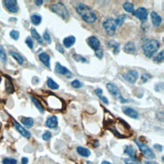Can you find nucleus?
Returning <instances> with one entry per match:
<instances>
[{
	"instance_id": "1",
	"label": "nucleus",
	"mask_w": 164,
	"mask_h": 164,
	"mask_svg": "<svg viewBox=\"0 0 164 164\" xmlns=\"http://www.w3.org/2000/svg\"><path fill=\"white\" fill-rule=\"evenodd\" d=\"M76 11L81 17L87 23H92L96 21L97 16L94 10L89 6L83 3H78L76 7Z\"/></svg>"
},
{
	"instance_id": "2",
	"label": "nucleus",
	"mask_w": 164,
	"mask_h": 164,
	"mask_svg": "<svg viewBox=\"0 0 164 164\" xmlns=\"http://www.w3.org/2000/svg\"><path fill=\"white\" fill-rule=\"evenodd\" d=\"M160 47L159 42L155 39H151L146 41L142 45V50L145 56L151 58L154 54L159 50Z\"/></svg>"
},
{
	"instance_id": "3",
	"label": "nucleus",
	"mask_w": 164,
	"mask_h": 164,
	"mask_svg": "<svg viewBox=\"0 0 164 164\" xmlns=\"http://www.w3.org/2000/svg\"><path fill=\"white\" fill-rule=\"evenodd\" d=\"M46 103L48 108L51 110H62L64 108L62 100L54 94H50L47 96Z\"/></svg>"
},
{
	"instance_id": "4",
	"label": "nucleus",
	"mask_w": 164,
	"mask_h": 164,
	"mask_svg": "<svg viewBox=\"0 0 164 164\" xmlns=\"http://www.w3.org/2000/svg\"><path fill=\"white\" fill-rule=\"evenodd\" d=\"M51 10L53 12L57 14L64 20H68L69 18L70 15L68 9L65 7V5L61 2L53 4L51 6Z\"/></svg>"
},
{
	"instance_id": "5",
	"label": "nucleus",
	"mask_w": 164,
	"mask_h": 164,
	"mask_svg": "<svg viewBox=\"0 0 164 164\" xmlns=\"http://www.w3.org/2000/svg\"><path fill=\"white\" fill-rule=\"evenodd\" d=\"M135 144L138 145V147L139 148L140 150L142 152V155L146 158L148 159H153L155 158V155L154 154L153 151H152L150 148L145 144V143L141 142L139 140L135 139Z\"/></svg>"
},
{
	"instance_id": "6",
	"label": "nucleus",
	"mask_w": 164,
	"mask_h": 164,
	"mask_svg": "<svg viewBox=\"0 0 164 164\" xmlns=\"http://www.w3.org/2000/svg\"><path fill=\"white\" fill-rule=\"evenodd\" d=\"M106 89L112 96H113L115 98H116L117 99H119L122 103H125L128 101V100L125 99L123 98V96L121 95L120 91L119 90L118 87H117V86H115L114 84L110 83H108L106 85Z\"/></svg>"
},
{
	"instance_id": "7",
	"label": "nucleus",
	"mask_w": 164,
	"mask_h": 164,
	"mask_svg": "<svg viewBox=\"0 0 164 164\" xmlns=\"http://www.w3.org/2000/svg\"><path fill=\"white\" fill-rule=\"evenodd\" d=\"M103 26L108 35L112 37L115 34V30H116V25L115 23V20L112 18H109L105 21L103 23Z\"/></svg>"
},
{
	"instance_id": "8",
	"label": "nucleus",
	"mask_w": 164,
	"mask_h": 164,
	"mask_svg": "<svg viewBox=\"0 0 164 164\" xmlns=\"http://www.w3.org/2000/svg\"><path fill=\"white\" fill-rule=\"evenodd\" d=\"M123 77L128 82L134 83L138 78V72L135 70H130L123 74Z\"/></svg>"
},
{
	"instance_id": "9",
	"label": "nucleus",
	"mask_w": 164,
	"mask_h": 164,
	"mask_svg": "<svg viewBox=\"0 0 164 164\" xmlns=\"http://www.w3.org/2000/svg\"><path fill=\"white\" fill-rule=\"evenodd\" d=\"M132 14L140 20L145 21L148 19V12L145 8L140 7L135 10H133Z\"/></svg>"
},
{
	"instance_id": "10",
	"label": "nucleus",
	"mask_w": 164,
	"mask_h": 164,
	"mask_svg": "<svg viewBox=\"0 0 164 164\" xmlns=\"http://www.w3.org/2000/svg\"><path fill=\"white\" fill-rule=\"evenodd\" d=\"M3 3L5 7L11 13H17L19 10L17 3L15 0H4Z\"/></svg>"
},
{
	"instance_id": "11",
	"label": "nucleus",
	"mask_w": 164,
	"mask_h": 164,
	"mask_svg": "<svg viewBox=\"0 0 164 164\" xmlns=\"http://www.w3.org/2000/svg\"><path fill=\"white\" fill-rule=\"evenodd\" d=\"M54 70H55V72H57V73L62 75H65L68 78H71L72 76V75L71 74L70 71L68 69H67L65 67L62 65L59 62L56 64Z\"/></svg>"
},
{
	"instance_id": "12",
	"label": "nucleus",
	"mask_w": 164,
	"mask_h": 164,
	"mask_svg": "<svg viewBox=\"0 0 164 164\" xmlns=\"http://www.w3.org/2000/svg\"><path fill=\"white\" fill-rule=\"evenodd\" d=\"M87 44L94 51L98 50L100 46V42L95 36H91L87 39Z\"/></svg>"
},
{
	"instance_id": "13",
	"label": "nucleus",
	"mask_w": 164,
	"mask_h": 164,
	"mask_svg": "<svg viewBox=\"0 0 164 164\" xmlns=\"http://www.w3.org/2000/svg\"><path fill=\"white\" fill-rule=\"evenodd\" d=\"M14 126L15 127V128L16 129V130L19 132L20 134L23 136L24 137H25L26 138H30L31 137V134H30V133L26 130L25 128H24V127L19 124L16 121H14Z\"/></svg>"
},
{
	"instance_id": "14",
	"label": "nucleus",
	"mask_w": 164,
	"mask_h": 164,
	"mask_svg": "<svg viewBox=\"0 0 164 164\" xmlns=\"http://www.w3.org/2000/svg\"><path fill=\"white\" fill-rule=\"evenodd\" d=\"M122 110L123 112V113L127 115V116L133 118V119H138V112L135 110L134 109H133L130 107H127V106H124L122 108Z\"/></svg>"
},
{
	"instance_id": "15",
	"label": "nucleus",
	"mask_w": 164,
	"mask_h": 164,
	"mask_svg": "<svg viewBox=\"0 0 164 164\" xmlns=\"http://www.w3.org/2000/svg\"><path fill=\"white\" fill-rule=\"evenodd\" d=\"M40 61L47 68H50V57L49 54L46 53H42L39 56Z\"/></svg>"
},
{
	"instance_id": "16",
	"label": "nucleus",
	"mask_w": 164,
	"mask_h": 164,
	"mask_svg": "<svg viewBox=\"0 0 164 164\" xmlns=\"http://www.w3.org/2000/svg\"><path fill=\"white\" fill-rule=\"evenodd\" d=\"M151 19L152 23H153V25L156 27L159 26L162 21L161 16L158 14L155 11H153L151 13Z\"/></svg>"
},
{
	"instance_id": "17",
	"label": "nucleus",
	"mask_w": 164,
	"mask_h": 164,
	"mask_svg": "<svg viewBox=\"0 0 164 164\" xmlns=\"http://www.w3.org/2000/svg\"><path fill=\"white\" fill-rule=\"evenodd\" d=\"M58 118L55 115L47 118L46 121V126L50 128H55L58 126Z\"/></svg>"
},
{
	"instance_id": "18",
	"label": "nucleus",
	"mask_w": 164,
	"mask_h": 164,
	"mask_svg": "<svg viewBox=\"0 0 164 164\" xmlns=\"http://www.w3.org/2000/svg\"><path fill=\"white\" fill-rule=\"evenodd\" d=\"M108 47L110 49L112 50V52L114 54H116L119 53V47H120V44L118 42H116L115 40H110L107 42Z\"/></svg>"
},
{
	"instance_id": "19",
	"label": "nucleus",
	"mask_w": 164,
	"mask_h": 164,
	"mask_svg": "<svg viewBox=\"0 0 164 164\" xmlns=\"http://www.w3.org/2000/svg\"><path fill=\"white\" fill-rule=\"evenodd\" d=\"M76 42V38L73 35L69 36V37H65L63 40V44L64 46L67 48H69L72 46H73Z\"/></svg>"
},
{
	"instance_id": "20",
	"label": "nucleus",
	"mask_w": 164,
	"mask_h": 164,
	"mask_svg": "<svg viewBox=\"0 0 164 164\" xmlns=\"http://www.w3.org/2000/svg\"><path fill=\"white\" fill-rule=\"evenodd\" d=\"M123 50L126 53H133L136 51V47L135 44L133 43V42L129 41L125 44L123 47Z\"/></svg>"
},
{
	"instance_id": "21",
	"label": "nucleus",
	"mask_w": 164,
	"mask_h": 164,
	"mask_svg": "<svg viewBox=\"0 0 164 164\" xmlns=\"http://www.w3.org/2000/svg\"><path fill=\"white\" fill-rule=\"evenodd\" d=\"M30 32H31L32 37L33 39H35L36 40H37L39 44L42 45V44H44L43 39H42V37L40 36V35L37 31V30H36L34 28H32L31 29H30Z\"/></svg>"
},
{
	"instance_id": "22",
	"label": "nucleus",
	"mask_w": 164,
	"mask_h": 164,
	"mask_svg": "<svg viewBox=\"0 0 164 164\" xmlns=\"http://www.w3.org/2000/svg\"><path fill=\"white\" fill-rule=\"evenodd\" d=\"M21 122L27 128H31L34 124V120L32 117H23L21 119Z\"/></svg>"
},
{
	"instance_id": "23",
	"label": "nucleus",
	"mask_w": 164,
	"mask_h": 164,
	"mask_svg": "<svg viewBox=\"0 0 164 164\" xmlns=\"http://www.w3.org/2000/svg\"><path fill=\"white\" fill-rule=\"evenodd\" d=\"M76 151L79 155L83 157H89L91 154L90 151L89 149L82 146H78L76 148Z\"/></svg>"
},
{
	"instance_id": "24",
	"label": "nucleus",
	"mask_w": 164,
	"mask_h": 164,
	"mask_svg": "<svg viewBox=\"0 0 164 164\" xmlns=\"http://www.w3.org/2000/svg\"><path fill=\"white\" fill-rule=\"evenodd\" d=\"M124 153L128 155L131 159H136V151L132 145H127L124 150Z\"/></svg>"
},
{
	"instance_id": "25",
	"label": "nucleus",
	"mask_w": 164,
	"mask_h": 164,
	"mask_svg": "<svg viewBox=\"0 0 164 164\" xmlns=\"http://www.w3.org/2000/svg\"><path fill=\"white\" fill-rule=\"evenodd\" d=\"M30 99H31V100L32 101V102L34 104V105L35 106V107L38 109V110L40 113H44V109L43 106H42L40 101L38 99H37L36 98H35V97H33V96H30Z\"/></svg>"
},
{
	"instance_id": "26",
	"label": "nucleus",
	"mask_w": 164,
	"mask_h": 164,
	"mask_svg": "<svg viewBox=\"0 0 164 164\" xmlns=\"http://www.w3.org/2000/svg\"><path fill=\"white\" fill-rule=\"evenodd\" d=\"M9 53H10V55L16 60V61L17 62V63L19 64V65H23V64L24 58L20 54H19V53L16 52V51H10Z\"/></svg>"
},
{
	"instance_id": "27",
	"label": "nucleus",
	"mask_w": 164,
	"mask_h": 164,
	"mask_svg": "<svg viewBox=\"0 0 164 164\" xmlns=\"http://www.w3.org/2000/svg\"><path fill=\"white\" fill-rule=\"evenodd\" d=\"M31 21L35 26L39 25L42 22V17L38 14H33L31 16Z\"/></svg>"
},
{
	"instance_id": "28",
	"label": "nucleus",
	"mask_w": 164,
	"mask_h": 164,
	"mask_svg": "<svg viewBox=\"0 0 164 164\" xmlns=\"http://www.w3.org/2000/svg\"><path fill=\"white\" fill-rule=\"evenodd\" d=\"M47 85L48 87H50V89L53 90H57L59 88L58 84L57 83L55 82H54L52 78H48L47 80Z\"/></svg>"
},
{
	"instance_id": "29",
	"label": "nucleus",
	"mask_w": 164,
	"mask_h": 164,
	"mask_svg": "<svg viewBox=\"0 0 164 164\" xmlns=\"http://www.w3.org/2000/svg\"><path fill=\"white\" fill-rule=\"evenodd\" d=\"M5 89L7 92L9 94H12L14 92V87L13 84L9 80L5 82Z\"/></svg>"
},
{
	"instance_id": "30",
	"label": "nucleus",
	"mask_w": 164,
	"mask_h": 164,
	"mask_svg": "<svg viewBox=\"0 0 164 164\" xmlns=\"http://www.w3.org/2000/svg\"><path fill=\"white\" fill-rule=\"evenodd\" d=\"M126 14H121V15L118 16L116 19H114L115 23V25H116V26L117 25L119 27L122 26L125 19H126Z\"/></svg>"
},
{
	"instance_id": "31",
	"label": "nucleus",
	"mask_w": 164,
	"mask_h": 164,
	"mask_svg": "<svg viewBox=\"0 0 164 164\" xmlns=\"http://www.w3.org/2000/svg\"><path fill=\"white\" fill-rule=\"evenodd\" d=\"M123 8L127 12L132 13L133 10H134V5L130 2H125L123 4Z\"/></svg>"
},
{
	"instance_id": "32",
	"label": "nucleus",
	"mask_w": 164,
	"mask_h": 164,
	"mask_svg": "<svg viewBox=\"0 0 164 164\" xmlns=\"http://www.w3.org/2000/svg\"><path fill=\"white\" fill-rule=\"evenodd\" d=\"M0 59H1L2 61L4 63H6L7 61V53H6L4 47L1 44H0Z\"/></svg>"
},
{
	"instance_id": "33",
	"label": "nucleus",
	"mask_w": 164,
	"mask_h": 164,
	"mask_svg": "<svg viewBox=\"0 0 164 164\" xmlns=\"http://www.w3.org/2000/svg\"><path fill=\"white\" fill-rule=\"evenodd\" d=\"M153 61L157 63H161L163 62V50H162L156 57H155Z\"/></svg>"
},
{
	"instance_id": "34",
	"label": "nucleus",
	"mask_w": 164,
	"mask_h": 164,
	"mask_svg": "<svg viewBox=\"0 0 164 164\" xmlns=\"http://www.w3.org/2000/svg\"><path fill=\"white\" fill-rule=\"evenodd\" d=\"M19 35H20L19 32L17 31V30H12V31L10 32V37L15 40H17L19 39Z\"/></svg>"
},
{
	"instance_id": "35",
	"label": "nucleus",
	"mask_w": 164,
	"mask_h": 164,
	"mask_svg": "<svg viewBox=\"0 0 164 164\" xmlns=\"http://www.w3.org/2000/svg\"><path fill=\"white\" fill-rule=\"evenodd\" d=\"M3 164H17V161L14 159L12 158H5L2 161Z\"/></svg>"
},
{
	"instance_id": "36",
	"label": "nucleus",
	"mask_w": 164,
	"mask_h": 164,
	"mask_svg": "<svg viewBox=\"0 0 164 164\" xmlns=\"http://www.w3.org/2000/svg\"><path fill=\"white\" fill-rule=\"evenodd\" d=\"M124 162L126 164H142V163L136 159H125Z\"/></svg>"
},
{
	"instance_id": "37",
	"label": "nucleus",
	"mask_w": 164,
	"mask_h": 164,
	"mask_svg": "<svg viewBox=\"0 0 164 164\" xmlns=\"http://www.w3.org/2000/svg\"><path fill=\"white\" fill-rule=\"evenodd\" d=\"M71 86L72 87H74L75 89H80V88H81L82 87V83L79 80H75L74 81H72L71 82Z\"/></svg>"
},
{
	"instance_id": "38",
	"label": "nucleus",
	"mask_w": 164,
	"mask_h": 164,
	"mask_svg": "<svg viewBox=\"0 0 164 164\" xmlns=\"http://www.w3.org/2000/svg\"><path fill=\"white\" fill-rule=\"evenodd\" d=\"M163 82H159L157 83L155 86V90L156 91V92H162L163 90Z\"/></svg>"
},
{
	"instance_id": "39",
	"label": "nucleus",
	"mask_w": 164,
	"mask_h": 164,
	"mask_svg": "<svg viewBox=\"0 0 164 164\" xmlns=\"http://www.w3.org/2000/svg\"><path fill=\"white\" fill-rule=\"evenodd\" d=\"M73 58L77 62H82L83 63L87 62V60L85 58H84L83 57H82L80 55H78V54H74L73 55Z\"/></svg>"
},
{
	"instance_id": "40",
	"label": "nucleus",
	"mask_w": 164,
	"mask_h": 164,
	"mask_svg": "<svg viewBox=\"0 0 164 164\" xmlns=\"http://www.w3.org/2000/svg\"><path fill=\"white\" fill-rule=\"evenodd\" d=\"M25 43L26 44V45L28 46L29 48L32 50L33 48V42L32 39L30 37H28L25 40Z\"/></svg>"
},
{
	"instance_id": "41",
	"label": "nucleus",
	"mask_w": 164,
	"mask_h": 164,
	"mask_svg": "<svg viewBox=\"0 0 164 164\" xmlns=\"http://www.w3.org/2000/svg\"><path fill=\"white\" fill-rule=\"evenodd\" d=\"M43 38L47 42V44H50L51 43V37L50 35L49 34V33H48L46 30L44 32V34H43Z\"/></svg>"
},
{
	"instance_id": "42",
	"label": "nucleus",
	"mask_w": 164,
	"mask_h": 164,
	"mask_svg": "<svg viewBox=\"0 0 164 164\" xmlns=\"http://www.w3.org/2000/svg\"><path fill=\"white\" fill-rule=\"evenodd\" d=\"M51 137H52L51 133L50 131H46L44 134L42 135V138H43V140H44V141H49V140L51 138Z\"/></svg>"
},
{
	"instance_id": "43",
	"label": "nucleus",
	"mask_w": 164,
	"mask_h": 164,
	"mask_svg": "<svg viewBox=\"0 0 164 164\" xmlns=\"http://www.w3.org/2000/svg\"><path fill=\"white\" fill-rule=\"evenodd\" d=\"M95 55L99 59H101L103 57V50L102 49H100V48H99L98 50L95 51Z\"/></svg>"
},
{
	"instance_id": "44",
	"label": "nucleus",
	"mask_w": 164,
	"mask_h": 164,
	"mask_svg": "<svg viewBox=\"0 0 164 164\" xmlns=\"http://www.w3.org/2000/svg\"><path fill=\"white\" fill-rule=\"evenodd\" d=\"M151 78V76L150 75L147 74V73H144V74H142L141 76V80L143 83H145V82H147L148 80Z\"/></svg>"
},
{
	"instance_id": "45",
	"label": "nucleus",
	"mask_w": 164,
	"mask_h": 164,
	"mask_svg": "<svg viewBox=\"0 0 164 164\" xmlns=\"http://www.w3.org/2000/svg\"><path fill=\"white\" fill-rule=\"evenodd\" d=\"M156 117L158 118V119H159V120H160L161 122H163V118H164V116H163V112H160L156 114Z\"/></svg>"
},
{
	"instance_id": "46",
	"label": "nucleus",
	"mask_w": 164,
	"mask_h": 164,
	"mask_svg": "<svg viewBox=\"0 0 164 164\" xmlns=\"http://www.w3.org/2000/svg\"><path fill=\"white\" fill-rule=\"evenodd\" d=\"M56 49L58 51H59L60 53H64V49L63 48V47L60 45V44H57L56 45Z\"/></svg>"
},
{
	"instance_id": "47",
	"label": "nucleus",
	"mask_w": 164,
	"mask_h": 164,
	"mask_svg": "<svg viewBox=\"0 0 164 164\" xmlns=\"http://www.w3.org/2000/svg\"><path fill=\"white\" fill-rule=\"evenodd\" d=\"M94 92L96 94V95L98 97V98H99L100 96H101V94L103 93V90L100 88H98L96 89L95 90H94Z\"/></svg>"
},
{
	"instance_id": "48",
	"label": "nucleus",
	"mask_w": 164,
	"mask_h": 164,
	"mask_svg": "<svg viewBox=\"0 0 164 164\" xmlns=\"http://www.w3.org/2000/svg\"><path fill=\"white\" fill-rule=\"evenodd\" d=\"M153 147H154V148H155L156 150H157L158 151L161 152V151H162V146L161 145H160V144H155V145H153Z\"/></svg>"
},
{
	"instance_id": "49",
	"label": "nucleus",
	"mask_w": 164,
	"mask_h": 164,
	"mask_svg": "<svg viewBox=\"0 0 164 164\" xmlns=\"http://www.w3.org/2000/svg\"><path fill=\"white\" fill-rule=\"evenodd\" d=\"M103 103H105V104H108V103H109V101H108V99L106 98V97H105V96H100L99 97V98Z\"/></svg>"
},
{
	"instance_id": "50",
	"label": "nucleus",
	"mask_w": 164,
	"mask_h": 164,
	"mask_svg": "<svg viewBox=\"0 0 164 164\" xmlns=\"http://www.w3.org/2000/svg\"><path fill=\"white\" fill-rule=\"evenodd\" d=\"M43 2H44L42 1V0H36V1L34 2L35 4L37 6H38V7H39V6H40V5H42V4H43Z\"/></svg>"
},
{
	"instance_id": "51",
	"label": "nucleus",
	"mask_w": 164,
	"mask_h": 164,
	"mask_svg": "<svg viewBox=\"0 0 164 164\" xmlns=\"http://www.w3.org/2000/svg\"><path fill=\"white\" fill-rule=\"evenodd\" d=\"M28 162V159L26 157H23L21 159V164H27Z\"/></svg>"
},
{
	"instance_id": "52",
	"label": "nucleus",
	"mask_w": 164,
	"mask_h": 164,
	"mask_svg": "<svg viewBox=\"0 0 164 164\" xmlns=\"http://www.w3.org/2000/svg\"><path fill=\"white\" fill-rule=\"evenodd\" d=\"M145 164H159V163L155 161H146L145 162Z\"/></svg>"
},
{
	"instance_id": "53",
	"label": "nucleus",
	"mask_w": 164,
	"mask_h": 164,
	"mask_svg": "<svg viewBox=\"0 0 164 164\" xmlns=\"http://www.w3.org/2000/svg\"><path fill=\"white\" fill-rule=\"evenodd\" d=\"M101 164H112L110 162H109L108 161H103Z\"/></svg>"
},
{
	"instance_id": "54",
	"label": "nucleus",
	"mask_w": 164,
	"mask_h": 164,
	"mask_svg": "<svg viewBox=\"0 0 164 164\" xmlns=\"http://www.w3.org/2000/svg\"><path fill=\"white\" fill-rule=\"evenodd\" d=\"M87 164H94V163H92V162H89V161L87 162Z\"/></svg>"
},
{
	"instance_id": "55",
	"label": "nucleus",
	"mask_w": 164,
	"mask_h": 164,
	"mask_svg": "<svg viewBox=\"0 0 164 164\" xmlns=\"http://www.w3.org/2000/svg\"><path fill=\"white\" fill-rule=\"evenodd\" d=\"M1 81H2V78L1 76H0V82H1Z\"/></svg>"
}]
</instances>
